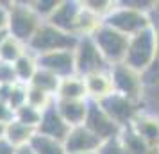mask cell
Wrapping results in <instances>:
<instances>
[{"label": "cell", "instance_id": "cell-7", "mask_svg": "<svg viewBox=\"0 0 159 154\" xmlns=\"http://www.w3.org/2000/svg\"><path fill=\"white\" fill-rule=\"evenodd\" d=\"M75 68H77V75L80 77L111 68L91 36H82L79 40V45L75 49Z\"/></svg>", "mask_w": 159, "mask_h": 154}, {"label": "cell", "instance_id": "cell-27", "mask_svg": "<svg viewBox=\"0 0 159 154\" xmlns=\"http://www.w3.org/2000/svg\"><path fill=\"white\" fill-rule=\"evenodd\" d=\"M97 154H129V152H127V149L123 145L122 136L118 134L115 138H109L106 142H102V145L98 147Z\"/></svg>", "mask_w": 159, "mask_h": 154}, {"label": "cell", "instance_id": "cell-21", "mask_svg": "<svg viewBox=\"0 0 159 154\" xmlns=\"http://www.w3.org/2000/svg\"><path fill=\"white\" fill-rule=\"evenodd\" d=\"M27 50H29V49H27L25 43L18 41V40L13 38V36H7L6 41L2 43V47H0V61H6V63L15 65L16 61L22 58Z\"/></svg>", "mask_w": 159, "mask_h": 154}, {"label": "cell", "instance_id": "cell-30", "mask_svg": "<svg viewBox=\"0 0 159 154\" xmlns=\"http://www.w3.org/2000/svg\"><path fill=\"white\" fill-rule=\"evenodd\" d=\"M9 7H11V2H2L0 0V30H7Z\"/></svg>", "mask_w": 159, "mask_h": 154}, {"label": "cell", "instance_id": "cell-31", "mask_svg": "<svg viewBox=\"0 0 159 154\" xmlns=\"http://www.w3.org/2000/svg\"><path fill=\"white\" fill-rule=\"evenodd\" d=\"M0 154H16V147L11 145L6 138L0 140Z\"/></svg>", "mask_w": 159, "mask_h": 154}, {"label": "cell", "instance_id": "cell-20", "mask_svg": "<svg viewBox=\"0 0 159 154\" xmlns=\"http://www.w3.org/2000/svg\"><path fill=\"white\" fill-rule=\"evenodd\" d=\"M120 136H122L123 145H125V149H127L129 154H154L152 149L148 147V143H147L130 125L123 127L122 133H120Z\"/></svg>", "mask_w": 159, "mask_h": 154}, {"label": "cell", "instance_id": "cell-26", "mask_svg": "<svg viewBox=\"0 0 159 154\" xmlns=\"http://www.w3.org/2000/svg\"><path fill=\"white\" fill-rule=\"evenodd\" d=\"M7 104L11 106V110L16 111L20 110L22 106L27 104V84H20V82H16L13 90H11V97H9Z\"/></svg>", "mask_w": 159, "mask_h": 154}, {"label": "cell", "instance_id": "cell-8", "mask_svg": "<svg viewBox=\"0 0 159 154\" xmlns=\"http://www.w3.org/2000/svg\"><path fill=\"white\" fill-rule=\"evenodd\" d=\"M84 125L93 134H97L102 142L115 138L122 133V127L102 110L100 104L91 102V100H89V106H88V115H86V120H84Z\"/></svg>", "mask_w": 159, "mask_h": 154}, {"label": "cell", "instance_id": "cell-25", "mask_svg": "<svg viewBox=\"0 0 159 154\" xmlns=\"http://www.w3.org/2000/svg\"><path fill=\"white\" fill-rule=\"evenodd\" d=\"M59 2H61V0H32V2H30V7L34 9V13H36L43 22H47V20L54 15V11L57 9Z\"/></svg>", "mask_w": 159, "mask_h": 154}, {"label": "cell", "instance_id": "cell-35", "mask_svg": "<svg viewBox=\"0 0 159 154\" xmlns=\"http://www.w3.org/2000/svg\"><path fill=\"white\" fill-rule=\"evenodd\" d=\"M4 134H6V125H4V124H0V140L4 138Z\"/></svg>", "mask_w": 159, "mask_h": 154}, {"label": "cell", "instance_id": "cell-6", "mask_svg": "<svg viewBox=\"0 0 159 154\" xmlns=\"http://www.w3.org/2000/svg\"><path fill=\"white\" fill-rule=\"evenodd\" d=\"M111 77L115 84V91L129 99L130 102L138 104L143 97V88H145V79L143 73L136 72L134 68L127 66L125 63L111 66Z\"/></svg>", "mask_w": 159, "mask_h": 154}, {"label": "cell", "instance_id": "cell-5", "mask_svg": "<svg viewBox=\"0 0 159 154\" xmlns=\"http://www.w3.org/2000/svg\"><path fill=\"white\" fill-rule=\"evenodd\" d=\"M91 38H93L95 45L98 47V50L102 52V56L109 63V66L125 63L127 49H129L130 41L129 36H125L120 30L113 29V27H109L102 22L98 25V29L91 34Z\"/></svg>", "mask_w": 159, "mask_h": 154}, {"label": "cell", "instance_id": "cell-9", "mask_svg": "<svg viewBox=\"0 0 159 154\" xmlns=\"http://www.w3.org/2000/svg\"><path fill=\"white\" fill-rule=\"evenodd\" d=\"M38 65H39V68H45V70L52 72L54 75H57L59 79L77 75L75 50H57L38 56Z\"/></svg>", "mask_w": 159, "mask_h": 154}, {"label": "cell", "instance_id": "cell-11", "mask_svg": "<svg viewBox=\"0 0 159 154\" xmlns=\"http://www.w3.org/2000/svg\"><path fill=\"white\" fill-rule=\"evenodd\" d=\"M102 145V140L93 134L86 125L72 127L65 140L66 154H77V152H97Z\"/></svg>", "mask_w": 159, "mask_h": 154}, {"label": "cell", "instance_id": "cell-4", "mask_svg": "<svg viewBox=\"0 0 159 154\" xmlns=\"http://www.w3.org/2000/svg\"><path fill=\"white\" fill-rule=\"evenodd\" d=\"M104 23L116 30H120L122 34L129 38H132L134 34L141 32V30L154 27L152 16L148 13L132 9L129 6H125L123 2H116V7L104 18Z\"/></svg>", "mask_w": 159, "mask_h": 154}, {"label": "cell", "instance_id": "cell-18", "mask_svg": "<svg viewBox=\"0 0 159 154\" xmlns=\"http://www.w3.org/2000/svg\"><path fill=\"white\" fill-rule=\"evenodd\" d=\"M34 134H36V129H32L29 125H23V124H20V122L13 120L11 124L6 125V134H4V138L7 140L11 145H15L16 149H18V147L29 145Z\"/></svg>", "mask_w": 159, "mask_h": 154}, {"label": "cell", "instance_id": "cell-16", "mask_svg": "<svg viewBox=\"0 0 159 154\" xmlns=\"http://www.w3.org/2000/svg\"><path fill=\"white\" fill-rule=\"evenodd\" d=\"M56 100H88L84 79L80 75L61 79L57 93H56Z\"/></svg>", "mask_w": 159, "mask_h": 154}, {"label": "cell", "instance_id": "cell-17", "mask_svg": "<svg viewBox=\"0 0 159 154\" xmlns=\"http://www.w3.org/2000/svg\"><path fill=\"white\" fill-rule=\"evenodd\" d=\"M13 66H15V73H16L18 82L29 86L30 81H32V77L36 75L38 68H39V65H38V56L32 54L30 50H27Z\"/></svg>", "mask_w": 159, "mask_h": 154}, {"label": "cell", "instance_id": "cell-15", "mask_svg": "<svg viewBox=\"0 0 159 154\" xmlns=\"http://www.w3.org/2000/svg\"><path fill=\"white\" fill-rule=\"evenodd\" d=\"M59 115L70 127L84 125L89 100H56Z\"/></svg>", "mask_w": 159, "mask_h": 154}, {"label": "cell", "instance_id": "cell-19", "mask_svg": "<svg viewBox=\"0 0 159 154\" xmlns=\"http://www.w3.org/2000/svg\"><path fill=\"white\" fill-rule=\"evenodd\" d=\"M29 145L36 154H66V149H65L63 142L54 140L50 136H45V134H39L38 131L32 136Z\"/></svg>", "mask_w": 159, "mask_h": 154}, {"label": "cell", "instance_id": "cell-24", "mask_svg": "<svg viewBox=\"0 0 159 154\" xmlns=\"http://www.w3.org/2000/svg\"><path fill=\"white\" fill-rule=\"evenodd\" d=\"M41 113L43 111H39L36 108L29 106V104H25L20 110L15 111V120L20 122V124H23V125H29L32 129H38V125L41 122Z\"/></svg>", "mask_w": 159, "mask_h": 154}, {"label": "cell", "instance_id": "cell-32", "mask_svg": "<svg viewBox=\"0 0 159 154\" xmlns=\"http://www.w3.org/2000/svg\"><path fill=\"white\" fill-rule=\"evenodd\" d=\"M13 86H15V84H0V100H2V102H7L9 100Z\"/></svg>", "mask_w": 159, "mask_h": 154}, {"label": "cell", "instance_id": "cell-14", "mask_svg": "<svg viewBox=\"0 0 159 154\" xmlns=\"http://www.w3.org/2000/svg\"><path fill=\"white\" fill-rule=\"evenodd\" d=\"M130 127L148 143L152 152L157 154L159 151V117L148 115V113H138L134 120L130 122Z\"/></svg>", "mask_w": 159, "mask_h": 154}, {"label": "cell", "instance_id": "cell-29", "mask_svg": "<svg viewBox=\"0 0 159 154\" xmlns=\"http://www.w3.org/2000/svg\"><path fill=\"white\" fill-rule=\"evenodd\" d=\"M15 120V111L11 110V106L7 102H2L0 100V124L7 125Z\"/></svg>", "mask_w": 159, "mask_h": 154}, {"label": "cell", "instance_id": "cell-3", "mask_svg": "<svg viewBox=\"0 0 159 154\" xmlns=\"http://www.w3.org/2000/svg\"><path fill=\"white\" fill-rule=\"evenodd\" d=\"M41 23H43V20L34 13V9L30 7V2H18V0L11 2L7 23L9 36L29 45V41L34 38L38 29L41 27Z\"/></svg>", "mask_w": 159, "mask_h": 154}, {"label": "cell", "instance_id": "cell-22", "mask_svg": "<svg viewBox=\"0 0 159 154\" xmlns=\"http://www.w3.org/2000/svg\"><path fill=\"white\" fill-rule=\"evenodd\" d=\"M59 82H61V79H59L57 75H54L52 72L45 70V68H38L36 75L30 81V86H36V88L43 90V91H47V93H50V95L56 97Z\"/></svg>", "mask_w": 159, "mask_h": 154}, {"label": "cell", "instance_id": "cell-2", "mask_svg": "<svg viewBox=\"0 0 159 154\" xmlns=\"http://www.w3.org/2000/svg\"><path fill=\"white\" fill-rule=\"evenodd\" d=\"M79 40L80 38L63 32L48 22H43L38 32L34 34V38L29 41L27 49L36 56H43V54L57 50H75L79 45Z\"/></svg>", "mask_w": 159, "mask_h": 154}, {"label": "cell", "instance_id": "cell-33", "mask_svg": "<svg viewBox=\"0 0 159 154\" xmlns=\"http://www.w3.org/2000/svg\"><path fill=\"white\" fill-rule=\"evenodd\" d=\"M16 154H36V152L30 149V145H23V147H18L16 149Z\"/></svg>", "mask_w": 159, "mask_h": 154}, {"label": "cell", "instance_id": "cell-1", "mask_svg": "<svg viewBox=\"0 0 159 154\" xmlns=\"http://www.w3.org/2000/svg\"><path fill=\"white\" fill-rule=\"evenodd\" d=\"M159 59V30L150 27L130 38L125 65L136 72L145 73L157 63Z\"/></svg>", "mask_w": 159, "mask_h": 154}, {"label": "cell", "instance_id": "cell-13", "mask_svg": "<svg viewBox=\"0 0 159 154\" xmlns=\"http://www.w3.org/2000/svg\"><path fill=\"white\" fill-rule=\"evenodd\" d=\"M84 84H86V93L88 100L91 102H102L104 99L115 93V84H113V77H111V68L109 70H102V72H95L89 75H84Z\"/></svg>", "mask_w": 159, "mask_h": 154}, {"label": "cell", "instance_id": "cell-34", "mask_svg": "<svg viewBox=\"0 0 159 154\" xmlns=\"http://www.w3.org/2000/svg\"><path fill=\"white\" fill-rule=\"evenodd\" d=\"M9 36V32L7 30H0V47H2V43L6 41V38Z\"/></svg>", "mask_w": 159, "mask_h": 154}, {"label": "cell", "instance_id": "cell-12", "mask_svg": "<svg viewBox=\"0 0 159 154\" xmlns=\"http://www.w3.org/2000/svg\"><path fill=\"white\" fill-rule=\"evenodd\" d=\"M36 131L39 133V134L50 136V138L59 140V142L65 143L68 133L72 131V127L63 120V117L59 115V111H57V106L54 102L52 106H48L47 110H43V113H41V122H39Z\"/></svg>", "mask_w": 159, "mask_h": 154}, {"label": "cell", "instance_id": "cell-10", "mask_svg": "<svg viewBox=\"0 0 159 154\" xmlns=\"http://www.w3.org/2000/svg\"><path fill=\"white\" fill-rule=\"evenodd\" d=\"M98 104H100L102 110L106 111L122 129L127 127V125H130V122L134 120V117L139 113L138 108H136L138 104L130 102L129 99H125L123 95L116 93V91L113 95H109L107 99H104V100L98 102Z\"/></svg>", "mask_w": 159, "mask_h": 154}, {"label": "cell", "instance_id": "cell-23", "mask_svg": "<svg viewBox=\"0 0 159 154\" xmlns=\"http://www.w3.org/2000/svg\"><path fill=\"white\" fill-rule=\"evenodd\" d=\"M56 102V97L50 95V93H47L43 90L36 88V86H27V104L32 106V108H36V110L43 111L47 110L48 106Z\"/></svg>", "mask_w": 159, "mask_h": 154}, {"label": "cell", "instance_id": "cell-36", "mask_svg": "<svg viewBox=\"0 0 159 154\" xmlns=\"http://www.w3.org/2000/svg\"><path fill=\"white\" fill-rule=\"evenodd\" d=\"M77 154H97V152H77Z\"/></svg>", "mask_w": 159, "mask_h": 154}, {"label": "cell", "instance_id": "cell-28", "mask_svg": "<svg viewBox=\"0 0 159 154\" xmlns=\"http://www.w3.org/2000/svg\"><path fill=\"white\" fill-rule=\"evenodd\" d=\"M16 82L18 79L15 73V66L11 63L0 61V84H16Z\"/></svg>", "mask_w": 159, "mask_h": 154}]
</instances>
